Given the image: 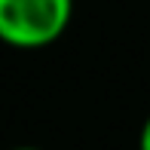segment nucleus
I'll return each mask as SVG.
<instances>
[{
  "label": "nucleus",
  "instance_id": "obj_1",
  "mask_svg": "<svg viewBox=\"0 0 150 150\" xmlns=\"http://www.w3.org/2000/svg\"><path fill=\"white\" fill-rule=\"evenodd\" d=\"M74 22V0H0V40L12 49H46Z\"/></svg>",
  "mask_w": 150,
  "mask_h": 150
},
{
  "label": "nucleus",
  "instance_id": "obj_3",
  "mask_svg": "<svg viewBox=\"0 0 150 150\" xmlns=\"http://www.w3.org/2000/svg\"><path fill=\"white\" fill-rule=\"evenodd\" d=\"M12 150H43V147H31V144H22V147H12Z\"/></svg>",
  "mask_w": 150,
  "mask_h": 150
},
{
  "label": "nucleus",
  "instance_id": "obj_2",
  "mask_svg": "<svg viewBox=\"0 0 150 150\" xmlns=\"http://www.w3.org/2000/svg\"><path fill=\"white\" fill-rule=\"evenodd\" d=\"M138 150H150V113L141 122V132H138Z\"/></svg>",
  "mask_w": 150,
  "mask_h": 150
}]
</instances>
